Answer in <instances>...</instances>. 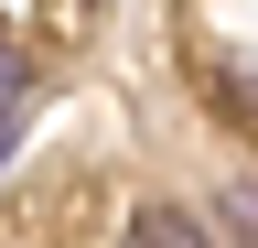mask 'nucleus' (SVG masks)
<instances>
[{
    "instance_id": "obj_2",
    "label": "nucleus",
    "mask_w": 258,
    "mask_h": 248,
    "mask_svg": "<svg viewBox=\"0 0 258 248\" xmlns=\"http://www.w3.org/2000/svg\"><path fill=\"white\" fill-rule=\"evenodd\" d=\"M22 86H32V76H22V54L0 43V108H22Z\"/></svg>"
},
{
    "instance_id": "obj_3",
    "label": "nucleus",
    "mask_w": 258,
    "mask_h": 248,
    "mask_svg": "<svg viewBox=\"0 0 258 248\" xmlns=\"http://www.w3.org/2000/svg\"><path fill=\"white\" fill-rule=\"evenodd\" d=\"M11 130H22V108H0V162H11Z\"/></svg>"
},
{
    "instance_id": "obj_1",
    "label": "nucleus",
    "mask_w": 258,
    "mask_h": 248,
    "mask_svg": "<svg viewBox=\"0 0 258 248\" xmlns=\"http://www.w3.org/2000/svg\"><path fill=\"white\" fill-rule=\"evenodd\" d=\"M129 237H140V248H215L183 205H140V216H129Z\"/></svg>"
}]
</instances>
